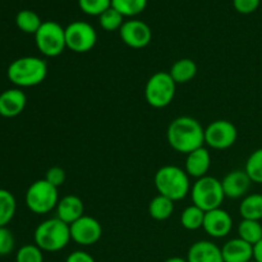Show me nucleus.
I'll list each match as a JSON object with an SVG mask.
<instances>
[{
    "label": "nucleus",
    "instance_id": "f257e3e1",
    "mask_svg": "<svg viewBox=\"0 0 262 262\" xmlns=\"http://www.w3.org/2000/svg\"><path fill=\"white\" fill-rule=\"evenodd\" d=\"M166 140L169 146L177 152L188 155L204 146L205 129L194 118L178 117L169 124Z\"/></svg>",
    "mask_w": 262,
    "mask_h": 262
},
{
    "label": "nucleus",
    "instance_id": "f03ea898",
    "mask_svg": "<svg viewBox=\"0 0 262 262\" xmlns=\"http://www.w3.org/2000/svg\"><path fill=\"white\" fill-rule=\"evenodd\" d=\"M7 76L18 89L37 86L48 76V63L38 56H22L9 64Z\"/></svg>",
    "mask_w": 262,
    "mask_h": 262
},
{
    "label": "nucleus",
    "instance_id": "7ed1b4c3",
    "mask_svg": "<svg viewBox=\"0 0 262 262\" xmlns=\"http://www.w3.org/2000/svg\"><path fill=\"white\" fill-rule=\"evenodd\" d=\"M155 187L159 194L177 202L191 193V182L186 170L176 165L161 166L155 174Z\"/></svg>",
    "mask_w": 262,
    "mask_h": 262
},
{
    "label": "nucleus",
    "instance_id": "20e7f679",
    "mask_svg": "<svg viewBox=\"0 0 262 262\" xmlns=\"http://www.w3.org/2000/svg\"><path fill=\"white\" fill-rule=\"evenodd\" d=\"M33 241L43 252H59L72 241L71 228L56 216L43 220L35 229Z\"/></svg>",
    "mask_w": 262,
    "mask_h": 262
},
{
    "label": "nucleus",
    "instance_id": "39448f33",
    "mask_svg": "<svg viewBox=\"0 0 262 262\" xmlns=\"http://www.w3.org/2000/svg\"><path fill=\"white\" fill-rule=\"evenodd\" d=\"M191 197L193 205L205 212L219 209L225 199L222 181L210 176L197 179L191 188Z\"/></svg>",
    "mask_w": 262,
    "mask_h": 262
},
{
    "label": "nucleus",
    "instance_id": "423d86ee",
    "mask_svg": "<svg viewBox=\"0 0 262 262\" xmlns=\"http://www.w3.org/2000/svg\"><path fill=\"white\" fill-rule=\"evenodd\" d=\"M58 188L49 183L46 179L33 182L26 192V206L30 211L37 215H45L53 211L59 202Z\"/></svg>",
    "mask_w": 262,
    "mask_h": 262
},
{
    "label": "nucleus",
    "instance_id": "0eeeda50",
    "mask_svg": "<svg viewBox=\"0 0 262 262\" xmlns=\"http://www.w3.org/2000/svg\"><path fill=\"white\" fill-rule=\"evenodd\" d=\"M177 83L169 72H158L148 78L145 87V99L155 109L166 107L176 96Z\"/></svg>",
    "mask_w": 262,
    "mask_h": 262
},
{
    "label": "nucleus",
    "instance_id": "6e6552de",
    "mask_svg": "<svg viewBox=\"0 0 262 262\" xmlns=\"http://www.w3.org/2000/svg\"><path fill=\"white\" fill-rule=\"evenodd\" d=\"M35 42L43 56L55 58L67 48L66 28L54 20L42 22L41 27L35 33Z\"/></svg>",
    "mask_w": 262,
    "mask_h": 262
},
{
    "label": "nucleus",
    "instance_id": "1a4fd4ad",
    "mask_svg": "<svg viewBox=\"0 0 262 262\" xmlns=\"http://www.w3.org/2000/svg\"><path fill=\"white\" fill-rule=\"evenodd\" d=\"M97 41V33L90 23L74 20L66 27L67 48L77 54L89 53Z\"/></svg>",
    "mask_w": 262,
    "mask_h": 262
},
{
    "label": "nucleus",
    "instance_id": "9d476101",
    "mask_svg": "<svg viewBox=\"0 0 262 262\" xmlns=\"http://www.w3.org/2000/svg\"><path fill=\"white\" fill-rule=\"evenodd\" d=\"M237 137V127L229 120H215L205 128V143L214 150H227L232 147Z\"/></svg>",
    "mask_w": 262,
    "mask_h": 262
},
{
    "label": "nucleus",
    "instance_id": "9b49d317",
    "mask_svg": "<svg viewBox=\"0 0 262 262\" xmlns=\"http://www.w3.org/2000/svg\"><path fill=\"white\" fill-rule=\"evenodd\" d=\"M71 238L79 246H92L100 241L102 235V227L95 217L83 215L81 219L69 225Z\"/></svg>",
    "mask_w": 262,
    "mask_h": 262
},
{
    "label": "nucleus",
    "instance_id": "f8f14e48",
    "mask_svg": "<svg viewBox=\"0 0 262 262\" xmlns=\"http://www.w3.org/2000/svg\"><path fill=\"white\" fill-rule=\"evenodd\" d=\"M119 35L123 42L132 49L146 48L152 38L151 28L140 19H129L123 23Z\"/></svg>",
    "mask_w": 262,
    "mask_h": 262
},
{
    "label": "nucleus",
    "instance_id": "ddd939ff",
    "mask_svg": "<svg viewBox=\"0 0 262 262\" xmlns=\"http://www.w3.org/2000/svg\"><path fill=\"white\" fill-rule=\"evenodd\" d=\"M204 230L211 238H224L232 232L233 219L230 214L222 207L205 212Z\"/></svg>",
    "mask_w": 262,
    "mask_h": 262
},
{
    "label": "nucleus",
    "instance_id": "4468645a",
    "mask_svg": "<svg viewBox=\"0 0 262 262\" xmlns=\"http://www.w3.org/2000/svg\"><path fill=\"white\" fill-rule=\"evenodd\" d=\"M252 181L245 169H235L229 171L224 178L222 179L223 191L225 197L228 199H241V197L247 196V192L250 191V187Z\"/></svg>",
    "mask_w": 262,
    "mask_h": 262
},
{
    "label": "nucleus",
    "instance_id": "2eb2a0df",
    "mask_svg": "<svg viewBox=\"0 0 262 262\" xmlns=\"http://www.w3.org/2000/svg\"><path fill=\"white\" fill-rule=\"evenodd\" d=\"M27 105V96L20 89L5 90L0 94V115L4 118L18 117Z\"/></svg>",
    "mask_w": 262,
    "mask_h": 262
},
{
    "label": "nucleus",
    "instance_id": "dca6fc26",
    "mask_svg": "<svg viewBox=\"0 0 262 262\" xmlns=\"http://www.w3.org/2000/svg\"><path fill=\"white\" fill-rule=\"evenodd\" d=\"M55 210L56 217L66 223V224L71 225L83 216L84 205L83 201L78 196L68 194V196H64L59 200Z\"/></svg>",
    "mask_w": 262,
    "mask_h": 262
},
{
    "label": "nucleus",
    "instance_id": "f3484780",
    "mask_svg": "<svg viewBox=\"0 0 262 262\" xmlns=\"http://www.w3.org/2000/svg\"><path fill=\"white\" fill-rule=\"evenodd\" d=\"M187 262H224L222 248L211 241H199L189 247Z\"/></svg>",
    "mask_w": 262,
    "mask_h": 262
},
{
    "label": "nucleus",
    "instance_id": "a211bd4d",
    "mask_svg": "<svg viewBox=\"0 0 262 262\" xmlns=\"http://www.w3.org/2000/svg\"><path fill=\"white\" fill-rule=\"evenodd\" d=\"M210 166H211V155H210L209 150L202 146L187 155L184 170L192 178L200 179L207 176Z\"/></svg>",
    "mask_w": 262,
    "mask_h": 262
},
{
    "label": "nucleus",
    "instance_id": "6ab92c4d",
    "mask_svg": "<svg viewBox=\"0 0 262 262\" xmlns=\"http://www.w3.org/2000/svg\"><path fill=\"white\" fill-rule=\"evenodd\" d=\"M222 255L224 262H250L253 260V246L239 237L233 238L224 243Z\"/></svg>",
    "mask_w": 262,
    "mask_h": 262
},
{
    "label": "nucleus",
    "instance_id": "aec40b11",
    "mask_svg": "<svg viewBox=\"0 0 262 262\" xmlns=\"http://www.w3.org/2000/svg\"><path fill=\"white\" fill-rule=\"evenodd\" d=\"M169 74H170V77L177 84L188 83L189 81H192L196 77L197 66L192 59H179L171 66Z\"/></svg>",
    "mask_w": 262,
    "mask_h": 262
},
{
    "label": "nucleus",
    "instance_id": "412c9836",
    "mask_svg": "<svg viewBox=\"0 0 262 262\" xmlns=\"http://www.w3.org/2000/svg\"><path fill=\"white\" fill-rule=\"evenodd\" d=\"M239 214L242 219L262 220V194L261 193H251L243 197L242 202L239 205Z\"/></svg>",
    "mask_w": 262,
    "mask_h": 262
},
{
    "label": "nucleus",
    "instance_id": "4be33fe9",
    "mask_svg": "<svg viewBox=\"0 0 262 262\" xmlns=\"http://www.w3.org/2000/svg\"><path fill=\"white\" fill-rule=\"evenodd\" d=\"M174 212V201L165 196L158 194L154 197L148 204V214L154 220L158 222H164L169 219Z\"/></svg>",
    "mask_w": 262,
    "mask_h": 262
},
{
    "label": "nucleus",
    "instance_id": "5701e85b",
    "mask_svg": "<svg viewBox=\"0 0 262 262\" xmlns=\"http://www.w3.org/2000/svg\"><path fill=\"white\" fill-rule=\"evenodd\" d=\"M17 201L12 192L0 188V228L7 227L15 215Z\"/></svg>",
    "mask_w": 262,
    "mask_h": 262
},
{
    "label": "nucleus",
    "instance_id": "b1692460",
    "mask_svg": "<svg viewBox=\"0 0 262 262\" xmlns=\"http://www.w3.org/2000/svg\"><path fill=\"white\" fill-rule=\"evenodd\" d=\"M238 237L255 246L262 239V224L256 220L242 219L238 225Z\"/></svg>",
    "mask_w": 262,
    "mask_h": 262
},
{
    "label": "nucleus",
    "instance_id": "393cba45",
    "mask_svg": "<svg viewBox=\"0 0 262 262\" xmlns=\"http://www.w3.org/2000/svg\"><path fill=\"white\" fill-rule=\"evenodd\" d=\"M15 25L22 32L35 35L42 25V20L33 10L23 9L18 12L17 17H15Z\"/></svg>",
    "mask_w": 262,
    "mask_h": 262
},
{
    "label": "nucleus",
    "instance_id": "a878e982",
    "mask_svg": "<svg viewBox=\"0 0 262 262\" xmlns=\"http://www.w3.org/2000/svg\"><path fill=\"white\" fill-rule=\"evenodd\" d=\"M205 219V211L197 207L196 205L186 207L182 211L181 224L187 230H197L202 228Z\"/></svg>",
    "mask_w": 262,
    "mask_h": 262
},
{
    "label": "nucleus",
    "instance_id": "bb28decb",
    "mask_svg": "<svg viewBox=\"0 0 262 262\" xmlns=\"http://www.w3.org/2000/svg\"><path fill=\"white\" fill-rule=\"evenodd\" d=\"M112 7L123 17H136L147 7V0H112Z\"/></svg>",
    "mask_w": 262,
    "mask_h": 262
},
{
    "label": "nucleus",
    "instance_id": "cd10ccee",
    "mask_svg": "<svg viewBox=\"0 0 262 262\" xmlns=\"http://www.w3.org/2000/svg\"><path fill=\"white\" fill-rule=\"evenodd\" d=\"M245 171L252 183L262 184V148L253 151L246 161Z\"/></svg>",
    "mask_w": 262,
    "mask_h": 262
},
{
    "label": "nucleus",
    "instance_id": "c85d7f7f",
    "mask_svg": "<svg viewBox=\"0 0 262 262\" xmlns=\"http://www.w3.org/2000/svg\"><path fill=\"white\" fill-rule=\"evenodd\" d=\"M124 17L118 12L117 9H114L113 7H110L109 9L105 10L101 15L99 17V23L101 26L102 30L107 31V32H113V31L120 30V27L124 23Z\"/></svg>",
    "mask_w": 262,
    "mask_h": 262
},
{
    "label": "nucleus",
    "instance_id": "c756f323",
    "mask_svg": "<svg viewBox=\"0 0 262 262\" xmlns=\"http://www.w3.org/2000/svg\"><path fill=\"white\" fill-rule=\"evenodd\" d=\"M15 262H43V251L35 243L25 245L15 253Z\"/></svg>",
    "mask_w": 262,
    "mask_h": 262
},
{
    "label": "nucleus",
    "instance_id": "7c9ffc66",
    "mask_svg": "<svg viewBox=\"0 0 262 262\" xmlns=\"http://www.w3.org/2000/svg\"><path fill=\"white\" fill-rule=\"evenodd\" d=\"M78 5L83 13L89 15H100L112 7V0H78Z\"/></svg>",
    "mask_w": 262,
    "mask_h": 262
},
{
    "label": "nucleus",
    "instance_id": "2f4dec72",
    "mask_svg": "<svg viewBox=\"0 0 262 262\" xmlns=\"http://www.w3.org/2000/svg\"><path fill=\"white\" fill-rule=\"evenodd\" d=\"M15 239L13 233L7 227L0 228V256H8L13 252Z\"/></svg>",
    "mask_w": 262,
    "mask_h": 262
},
{
    "label": "nucleus",
    "instance_id": "473e14b6",
    "mask_svg": "<svg viewBox=\"0 0 262 262\" xmlns=\"http://www.w3.org/2000/svg\"><path fill=\"white\" fill-rule=\"evenodd\" d=\"M43 179H46L49 183L53 184L56 188H59V187H61L66 183L67 174L64 171V169L60 168V166H51L50 169H48Z\"/></svg>",
    "mask_w": 262,
    "mask_h": 262
},
{
    "label": "nucleus",
    "instance_id": "72a5a7b5",
    "mask_svg": "<svg viewBox=\"0 0 262 262\" xmlns=\"http://www.w3.org/2000/svg\"><path fill=\"white\" fill-rule=\"evenodd\" d=\"M261 0H233V7L241 14H251L260 5Z\"/></svg>",
    "mask_w": 262,
    "mask_h": 262
},
{
    "label": "nucleus",
    "instance_id": "f704fd0d",
    "mask_svg": "<svg viewBox=\"0 0 262 262\" xmlns=\"http://www.w3.org/2000/svg\"><path fill=\"white\" fill-rule=\"evenodd\" d=\"M66 262H96L95 258L86 251H74L67 257Z\"/></svg>",
    "mask_w": 262,
    "mask_h": 262
},
{
    "label": "nucleus",
    "instance_id": "c9c22d12",
    "mask_svg": "<svg viewBox=\"0 0 262 262\" xmlns=\"http://www.w3.org/2000/svg\"><path fill=\"white\" fill-rule=\"evenodd\" d=\"M253 260L262 262V239L257 245L253 246Z\"/></svg>",
    "mask_w": 262,
    "mask_h": 262
},
{
    "label": "nucleus",
    "instance_id": "e433bc0d",
    "mask_svg": "<svg viewBox=\"0 0 262 262\" xmlns=\"http://www.w3.org/2000/svg\"><path fill=\"white\" fill-rule=\"evenodd\" d=\"M164 262H187V258L179 257V256H174V257L166 258V260Z\"/></svg>",
    "mask_w": 262,
    "mask_h": 262
},
{
    "label": "nucleus",
    "instance_id": "4c0bfd02",
    "mask_svg": "<svg viewBox=\"0 0 262 262\" xmlns=\"http://www.w3.org/2000/svg\"><path fill=\"white\" fill-rule=\"evenodd\" d=\"M250 262H257V261H255V260H251Z\"/></svg>",
    "mask_w": 262,
    "mask_h": 262
},
{
    "label": "nucleus",
    "instance_id": "58836bf2",
    "mask_svg": "<svg viewBox=\"0 0 262 262\" xmlns=\"http://www.w3.org/2000/svg\"><path fill=\"white\" fill-rule=\"evenodd\" d=\"M51 262H55V261H51Z\"/></svg>",
    "mask_w": 262,
    "mask_h": 262
}]
</instances>
